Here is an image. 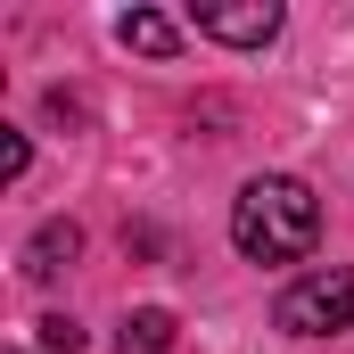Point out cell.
Here are the masks:
<instances>
[{
    "label": "cell",
    "instance_id": "1",
    "mask_svg": "<svg viewBox=\"0 0 354 354\" xmlns=\"http://www.w3.org/2000/svg\"><path fill=\"white\" fill-rule=\"evenodd\" d=\"M231 239H239L248 264H297L322 239V198L297 174H256L231 206Z\"/></svg>",
    "mask_w": 354,
    "mask_h": 354
},
{
    "label": "cell",
    "instance_id": "2",
    "mask_svg": "<svg viewBox=\"0 0 354 354\" xmlns=\"http://www.w3.org/2000/svg\"><path fill=\"white\" fill-rule=\"evenodd\" d=\"M272 322L288 338H346L354 330V272H305V280H288L280 305H272Z\"/></svg>",
    "mask_w": 354,
    "mask_h": 354
},
{
    "label": "cell",
    "instance_id": "3",
    "mask_svg": "<svg viewBox=\"0 0 354 354\" xmlns=\"http://www.w3.org/2000/svg\"><path fill=\"white\" fill-rule=\"evenodd\" d=\"M189 25H198L206 41H231V50H264L272 33H280V8H272V0H198Z\"/></svg>",
    "mask_w": 354,
    "mask_h": 354
},
{
    "label": "cell",
    "instance_id": "4",
    "mask_svg": "<svg viewBox=\"0 0 354 354\" xmlns=\"http://www.w3.org/2000/svg\"><path fill=\"white\" fill-rule=\"evenodd\" d=\"M75 256H83V231H75V223H41L33 248H25V272H33V280H58Z\"/></svg>",
    "mask_w": 354,
    "mask_h": 354
},
{
    "label": "cell",
    "instance_id": "5",
    "mask_svg": "<svg viewBox=\"0 0 354 354\" xmlns=\"http://www.w3.org/2000/svg\"><path fill=\"white\" fill-rule=\"evenodd\" d=\"M115 354H174V313H165V305H140V313H124Z\"/></svg>",
    "mask_w": 354,
    "mask_h": 354
},
{
    "label": "cell",
    "instance_id": "6",
    "mask_svg": "<svg viewBox=\"0 0 354 354\" xmlns=\"http://www.w3.org/2000/svg\"><path fill=\"white\" fill-rule=\"evenodd\" d=\"M115 33H124V50H140V58H174V41H181V33L157 17V8H132Z\"/></svg>",
    "mask_w": 354,
    "mask_h": 354
},
{
    "label": "cell",
    "instance_id": "7",
    "mask_svg": "<svg viewBox=\"0 0 354 354\" xmlns=\"http://www.w3.org/2000/svg\"><path fill=\"white\" fill-rule=\"evenodd\" d=\"M41 346L50 354H83V330H75L66 313H50V322H41Z\"/></svg>",
    "mask_w": 354,
    "mask_h": 354
},
{
    "label": "cell",
    "instance_id": "8",
    "mask_svg": "<svg viewBox=\"0 0 354 354\" xmlns=\"http://www.w3.org/2000/svg\"><path fill=\"white\" fill-rule=\"evenodd\" d=\"M25 174V132H0V181Z\"/></svg>",
    "mask_w": 354,
    "mask_h": 354
}]
</instances>
